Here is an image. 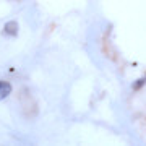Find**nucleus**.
<instances>
[{"instance_id":"3","label":"nucleus","mask_w":146,"mask_h":146,"mask_svg":"<svg viewBox=\"0 0 146 146\" xmlns=\"http://www.w3.org/2000/svg\"><path fill=\"white\" fill-rule=\"evenodd\" d=\"M145 84H146V75H145V76H141V78L136 80L135 83L131 84V88H133V91H138V89H141L143 86H145Z\"/></svg>"},{"instance_id":"1","label":"nucleus","mask_w":146,"mask_h":146,"mask_svg":"<svg viewBox=\"0 0 146 146\" xmlns=\"http://www.w3.org/2000/svg\"><path fill=\"white\" fill-rule=\"evenodd\" d=\"M18 23L16 21H7L3 26V34L5 36H16L18 34Z\"/></svg>"},{"instance_id":"2","label":"nucleus","mask_w":146,"mask_h":146,"mask_svg":"<svg viewBox=\"0 0 146 146\" xmlns=\"http://www.w3.org/2000/svg\"><path fill=\"white\" fill-rule=\"evenodd\" d=\"M13 88H11V84L8 81H3V80H0V101L7 99L8 96L11 94Z\"/></svg>"}]
</instances>
